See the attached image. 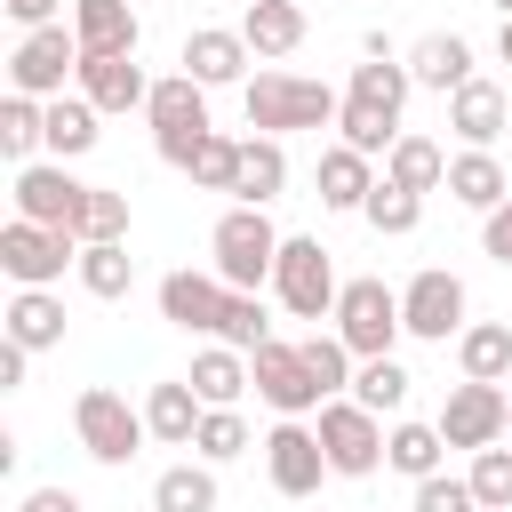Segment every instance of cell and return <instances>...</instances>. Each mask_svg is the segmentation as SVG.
Listing matches in <instances>:
<instances>
[{"mask_svg": "<svg viewBox=\"0 0 512 512\" xmlns=\"http://www.w3.org/2000/svg\"><path fill=\"white\" fill-rule=\"evenodd\" d=\"M240 104H248V128H256V136L336 128V112H344V96H336L328 80H304V72H256V80L240 88Z\"/></svg>", "mask_w": 512, "mask_h": 512, "instance_id": "cell-1", "label": "cell"}, {"mask_svg": "<svg viewBox=\"0 0 512 512\" xmlns=\"http://www.w3.org/2000/svg\"><path fill=\"white\" fill-rule=\"evenodd\" d=\"M280 240H288V232H272L264 208H224L216 232H208V256H216L208 272H216L224 288H248V296H256V288L272 280V264H280Z\"/></svg>", "mask_w": 512, "mask_h": 512, "instance_id": "cell-2", "label": "cell"}, {"mask_svg": "<svg viewBox=\"0 0 512 512\" xmlns=\"http://www.w3.org/2000/svg\"><path fill=\"white\" fill-rule=\"evenodd\" d=\"M144 120H152V152H160L168 168H192V152L216 136V128H208V88H200L192 72H168V80H152V104H144Z\"/></svg>", "mask_w": 512, "mask_h": 512, "instance_id": "cell-3", "label": "cell"}, {"mask_svg": "<svg viewBox=\"0 0 512 512\" xmlns=\"http://www.w3.org/2000/svg\"><path fill=\"white\" fill-rule=\"evenodd\" d=\"M272 296H280V312H288V320H336L344 280H336V264H328V248H320L312 232H288V240H280Z\"/></svg>", "mask_w": 512, "mask_h": 512, "instance_id": "cell-4", "label": "cell"}, {"mask_svg": "<svg viewBox=\"0 0 512 512\" xmlns=\"http://www.w3.org/2000/svg\"><path fill=\"white\" fill-rule=\"evenodd\" d=\"M336 336H344L352 360H392V344L408 336L400 288H384V280H344V296H336Z\"/></svg>", "mask_w": 512, "mask_h": 512, "instance_id": "cell-5", "label": "cell"}, {"mask_svg": "<svg viewBox=\"0 0 512 512\" xmlns=\"http://www.w3.org/2000/svg\"><path fill=\"white\" fill-rule=\"evenodd\" d=\"M72 432H80V448H88L96 464H128V456L152 440L144 408H128V392H112V384H88V392L72 400Z\"/></svg>", "mask_w": 512, "mask_h": 512, "instance_id": "cell-6", "label": "cell"}, {"mask_svg": "<svg viewBox=\"0 0 512 512\" xmlns=\"http://www.w3.org/2000/svg\"><path fill=\"white\" fill-rule=\"evenodd\" d=\"M64 80H80V40H72V24H40V32H24L16 56H8V96L56 104Z\"/></svg>", "mask_w": 512, "mask_h": 512, "instance_id": "cell-7", "label": "cell"}, {"mask_svg": "<svg viewBox=\"0 0 512 512\" xmlns=\"http://www.w3.org/2000/svg\"><path fill=\"white\" fill-rule=\"evenodd\" d=\"M64 264H80V240H72V232H56V224H24V216L0 224V272H8L16 288H56Z\"/></svg>", "mask_w": 512, "mask_h": 512, "instance_id": "cell-8", "label": "cell"}, {"mask_svg": "<svg viewBox=\"0 0 512 512\" xmlns=\"http://www.w3.org/2000/svg\"><path fill=\"white\" fill-rule=\"evenodd\" d=\"M472 296H464V280L448 272V264H424L408 288H400V320H408V336L416 344H448V336H464L472 320Z\"/></svg>", "mask_w": 512, "mask_h": 512, "instance_id": "cell-9", "label": "cell"}, {"mask_svg": "<svg viewBox=\"0 0 512 512\" xmlns=\"http://www.w3.org/2000/svg\"><path fill=\"white\" fill-rule=\"evenodd\" d=\"M248 376H256V400H264L272 416H320V408H328L304 344H280V336H272L264 352H248Z\"/></svg>", "mask_w": 512, "mask_h": 512, "instance_id": "cell-10", "label": "cell"}, {"mask_svg": "<svg viewBox=\"0 0 512 512\" xmlns=\"http://www.w3.org/2000/svg\"><path fill=\"white\" fill-rule=\"evenodd\" d=\"M312 432H320V448H328V472H336V480H368V472L384 464V416H368L352 392H344V400H328Z\"/></svg>", "mask_w": 512, "mask_h": 512, "instance_id": "cell-11", "label": "cell"}, {"mask_svg": "<svg viewBox=\"0 0 512 512\" xmlns=\"http://www.w3.org/2000/svg\"><path fill=\"white\" fill-rule=\"evenodd\" d=\"M8 200H16V216H24V224H56V232H72V240H80V208H88V184H80L64 160H32V168H16Z\"/></svg>", "mask_w": 512, "mask_h": 512, "instance_id": "cell-12", "label": "cell"}, {"mask_svg": "<svg viewBox=\"0 0 512 512\" xmlns=\"http://www.w3.org/2000/svg\"><path fill=\"white\" fill-rule=\"evenodd\" d=\"M264 480H272L280 496H320V480H336V472H328V448H320V432H312L304 416H280V424L264 432Z\"/></svg>", "mask_w": 512, "mask_h": 512, "instance_id": "cell-13", "label": "cell"}, {"mask_svg": "<svg viewBox=\"0 0 512 512\" xmlns=\"http://www.w3.org/2000/svg\"><path fill=\"white\" fill-rule=\"evenodd\" d=\"M440 440L448 448H496L504 440V384H456L448 408H440Z\"/></svg>", "mask_w": 512, "mask_h": 512, "instance_id": "cell-14", "label": "cell"}, {"mask_svg": "<svg viewBox=\"0 0 512 512\" xmlns=\"http://www.w3.org/2000/svg\"><path fill=\"white\" fill-rule=\"evenodd\" d=\"M224 280L216 272H168L160 280V320L168 328H184V336H216L224 328Z\"/></svg>", "mask_w": 512, "mask_h": 512, "instance_id": "cell-15", "label": "cell"}, {"mask_svg": "<svg viewBox=\"0 0 512 512\" xmlns=\"http://www.w3.org/2000/svg\"><path fill=\"white\" fill-rule=\"evenodd\" d=\"M72 40H80V56H136L144 16L128 0H72Z\"/></svg>", "mask_w": 512, "mask_h": 512, "instance_id": "cell-16", "label": "cell"}, {"mask_svg": "<svg viewBox=\"0 0 512 512\" xmlns=\"http://www.w3.org/2000/svg\"><path fill=\"white\" fill-rule=\"evenodd\" d=\"M184 72L200 80V88H248V40L240 32H224V24H192L184 32Z\"/></svg>", "mask_w": 512, "mask_h": 512, "instance_id": "cell-17", "label": "cell"}, {"mask_svg": "<svg viewBox=\"0 0 512 512\" xmlns=\"http://www.w3.org/2000/svg\"><path fill=\"white\" fill-rule=\"evenodd\" d=\"M80 96L96 112H144L152 104V80L136 56H80Z\"/></svg>", "mask_w": 512, "mask_h": 512, "instance_id": "cell-18", "label": "cell"}, {"mask_svg": "<svg viewBox=\"0 0 512 512\" xmlns=\"http://www.w3.org/2000/svg\"><path fill=\"white\" fill-rule=\"evenodd\" d=\"M448 128L464 136V152H488V144L512 128V96H504L496 80H464V88L448 96Z\"/></svg>", "mask_w": 512, "mask_h": 512, "instance_id": "cell-19", "label": "cell"}, {"mask_svg": "<svg viewBox=\"0 0 512 512\" xmlns=\"http://www.w3.org/2000/svg\"><path fill=\"white\" fill-rule=\"evenodd\" d=\"M408 80L432 88V96H456L464 80H480V72H472V40H464V32H424V40L408 48Z\"/></svg>", "mask_w": 512, "mask_h": 512, "instance_id": "cell-20", "label": "cell"}, {"mask_svg": "<svg viewBox=\"0 0 512 512\" xmlns=\"http://www.w3.org/2000/svg\"><path fill=\"white\" fill-rule=\"evenodd\" d=\"M312 184H320V208L360 216V208H368V192H376V160H368V152H352V144H328V152H320V168H312Z\"/></svg>", "mask_w": 512, "mask_h": 512, "instance_id": "cell-21", "label": "cell"}, {"mask_svg": "<svg viewBox=\"0 0 512 512\" xmlns=\"http://www.w3.org/2000/svg\"><path fill=\"white\" fill-rule=\"evenodd\" d=\"M200 416H208V400L192 392V376H160V384L144 392V424H152V440H160V448H192Z\"/></svg>", "mask_w": 512, "mask_h": 512, "instance_id": "cell-22", "label": "cell"}, {"mask_svg": "<svg viewBox=\"0 0 512 512\" xmlns=\"http://www.w3.org/2000/svg\"><path fill=\"white\" fill-rule=\"evenodd\" d=\"M0 328H8V344H24V352H56V344H64V296H56V288H16L8 312H0Z\"/></svg>", "mask_w": 512, "mask_h": 512, "instance_id": "cell-23", "label": "cell"}, {"mask_svg": "<svg viewBox=\"0 0 512 512\" xmlns=\"http://www.w3.org/2000/svg\"><path fill=\"white\" fill-rule=\"evenodd\" d=\"M240 40H248L256 64H280V56L304 48V8L296 0H256V8H240Z\"/></svg>", "mask_w": 512, "mask_h": 512, "instance_id": "cell-24", "label": "cell"}, {"mask_svg": "<svg viewBox=\"0 0 512 512\" xmlns=\"http://www.w3.org/2000/svg\"><path fill=\"white\" fill-rule=\"evenodd\" d=\"M288 192V152L280 136H240V184H232V208H272Z\"/></svg>", "mask_w": 512, "mask_h": 512, "instance_id": "cell-25", "label": "cell"}, {"mask_svg": "<svg viewBox=\"0 0 512 512\" xmlns=\"http://www.w3.org/2000/svg\"><path fill=\"white\" fill-rule=\"evenodd\" d=\"M456 368L464 384H512V320H472L456 336Z\"/></svg>", "mask_w": 512, "mask_h": 512, "instance_id": "cell-26", "label": "cell"}, {"mask_svg": "<svg viewBox=\"0 0 512 512\" xmlns=\"http://www.w3.org/2000/svg\"><path fill=\"white\" fill-rule=\"evenodd\" d=\"M448 200H456V208H480V216L504 208V200H512L504 160H496V152H456V160H448Z\"/></svg>", "mask_w": 512, "mask_h": 512, "instance_id": "cell-27", "label": "cell"}, {"mask_svg": "<svg viewBox=\"0 0 512 512\" xmlns=\"http://www.w3.org/2000/svg\"><path fill=\"white\" fill-rule=\"evenodd\" d=\"M384 184H400V192H448V152L432 144V136H400L392 152H384Z\"/></svg>", "mask_w": 512, "mask_h": 512, "instance_id": "cell-28", "label": "cell"}, {"mask_svg": "<svg viewBox=\"0 0 512 512\" xmlns=\"http://www.w3.org/2000/svg\"><path fill=\"white\" fill-rule=\"evenodd\" d=\"M248 384H256V376H248V352H232V344H200V352H192V392H200L208 408H240Z\"/></svg>", "mask_w": 512, "mask_h": 512, "instance_id": "cell-29", "label": "cell"}, {"mask_svg": "<svg viewBox=\"0 0 512 512\" xmlns=\"http://www.w3.org/2000/svg\"><path fill=\"white\" fill-rule=\"evenodd\" d=\"M400 136H408V128H400V112H384V104H360V96H344V112H336V144H352V152L384 160V152H392Z\"/></svg>", "mask_w": 512, "mask_h": 512, "instance_id": "cell-30", "label": "cell"}, {"mask_svg": "<svg viewBox=\"0 0 512 512\" xmlns=\"http://www.w3.org/2000/svg\"><path fill=\"white\" fill-rule=\"evenodd\" d=\"M96 120H104V112H96L80 88L56 96V104H48V160H80V152H96V136H104Z\"/></svg>", "mask_w": 512, "mask_h": 512, "instance_id": "cell-31", "label": "cell"}, {"mask_svg": "<svg viewBox=\"0 0 512 512\" xmlns=\"http://www.w3.org/2000/svg\"><path fill=\"white\" fill-rule=\"evenodd\" d=\"M80 288L88 296H104V304H120L128 288H136V256H128V240H96V248H80Z\"/></svg>", "mask_w": 512, "mask_h": 512, "instance_id": "cell-32", "label": "cell"}, {"mask_svg": "<svg viewBox=\"0 0 512 512\" xmlns=\"http://www.w3.org/2000/svg\"><path fill=\"white\" fill-rule=\"evenodd\" d=\"M440 456H448L440 424H392V432H384V464H392L400 480H432Z\"/></svg>", "mask_w": 512, "mask_h": 512, "instance_id": "cell-33", "label": "cell"}, {"mask_svg": "<svg viewBox=\"0 0 512 512\" xmlns=\"http://www.w3.org/2000/svg\"><path fill=\"white\" fill-rule=\"evenodd\" d=\"M0 152H8L16 168H32V160L48 152V104H32V96H8V104H0Z\"/></svg>", "mask_w": 512, "mask_h": 512, "instance_id": "cell-34", "label": "cell"}, {"mask_svg": "<svg viewBox=\"0 0 512 512\" xmlns=\"http://www.w3.org/2000/svg\"><path fill=\"white\" fill-rule=\"evenodd\" d=\"M152 512H216V464H168L152 480Z\"/></svg>", "mask_w": 512, "mask_h": 512, "instance_id": "cell-35", "label": "cell"}, {"mask_svg": "<svg viewBox=\"0 0 512 512\" xmlns=\"http://www.w3.org/2000/svg\"><path fill=\"white\" fill-rule=\"evenodd\" d=\"M408 56H368V64H352V88L344 96H360V104H384V112H400L408 104Z\"/></svg>", "mask_w": 512, "mask_h": 512, "instance_id": "cell-36", "label": "cell"}, {"mask_svg": "<svg viewBox=\"0 0 512 512\" xmlns=\"http://www.w3.org/2000/svg\"><path fill=\"white\" fill-rule=\"evenodd\" d=\"M216 344H232V352H264V344H272V312H264V296L232 288V296H224V328H216Z\"/></svg>", "mask_w": 512, "mask_h": 512, "instance_id": "cell-37", "label": "cell"}, {"mask_svg": "<svg viewBox=\"0 0 512 512\" xmlns=\"http://www.w3.org/2000/svg\"><path fill=\"white\" fill-rule=\"evenodd\" d=\"M408 384H416V376H408L400 360H360V368H352V400H360L368 416H392V408L408 400Z\"/></svg>", "mask_w": 512, "mask_h": 512, "instance_id": "cell-38", "label": "cell"}, {"mask_svg": "<svg viewBox=\"0 0 512 512\" xmlns=\"http://www.w3.org/2000/svg\"><path fill=\"white\" fill-rule=\"evenodd\" d=\"M240 448H264V440H248V416H240V408H208L200 432H192V456H200V464H232Z\"/></svg>", "mask_w": 512, "mask_h": 512, "instance_id": "cell-39", "label": "cell"}, {"mask_svg": "<svg viewBox=\"0 0 512 512\" xmlns=\"http://www.w3.org/2000/svg\"><path fill=\"white\" fill-rule=\"evenodd\" d=\"M360 216H368V232H384V240H400V232H416V224H424V200L376 176V192H368V208H360Z\"/></svg>", "mask_w": 512, "mask_h": 512, "instance_id": "cell-40", "label": "cell"}, {"mask_svg": "<svg viewBox=\"0 0 512 512\" xmlns=\"http://www.w3.org/2000/svg\"><path fill=\"white\" fill-rule=\"evenodd\" d=\"M304 360H312V376H320V392H328V400H344V392H352V368H360V360L344 352V336H336V328H312V336H304Z\"/></svg>", "mask_w": 512, "mask_h": 512, "instance_id": "cell-41", "label": "cell"}, {"mask_svg": "<svg viewBox=\"0 0 512 512\" xmlns=\"http://www.w3.org/2000/svg\"><path fill=\"white\" fill-rule=\"evenodd\" d=\"M184 176H192L200 192H232V184H240V136H224V128H216V136L192 152V168H184Z\"/></svg>", "mask_w": 512, "mask_h": 512, "instance_id": "cell-42", "label": "cell"}, {"mask_svg": "<svg viewBox=\"0 0 512 512\" xmlns=\"http://www.w3.org/2000/svg\"><path fill=\"white\" fill-rule=\"evenodd\" d=\"M96 240H128V192L112 184H88V208H80V248Z\"/></svg>", "mask_w": 512, "mask_h": 512, "instance_id": "cell-43", "label": "cell"}, {"mask_svg": "<svg viewBox=\"0 0 512 512\" xmlns=\"http://www.w3.org/2000/svg\"><path fill=\"white\" fill-rule=\"evenodd\" d=\"M464 480H472L480 512H512V448H504V440H496V448H480Z\"/></svg>", "mask_w": 512, "mask_h": 512, "instance_id": "cell-44", "label": "cell"}, {"mask_svg": "<svg viewBox=\"0 0 512 512\" xmlns=\"http://www.w3.org/2000/svg\"><path fill=\"white\" fill-rule=\"evenodd\" d=\"M408 512H480V496H472V480L432 472V480H416V504H408Z\"/></svg>", "mask_w": 512, "mask_h": 512, "instance_id": "cell-45", "label": "cell"}, {"mask_svg": "<svg viewBox=\"0 0 512 512\" xmlns=\"http://www.w3.org/2000/svg\"><path fill=\"white\" fill-rule=\"evenodd\" d=\"M480 256H488V264H504V272H512V200H504V208H488V216H480Z\"/></svg>", "mask_w": 512, "mask_h": 512, "instance_id": "cell-46", "label": "cell"}, {"mask_svg": "<svg viewBox=\"0 0 512 512\" xmlns=\"http://www.w3.org/2000/svg\"><path fill=\"white\" fill-rule=\"evenodd\" d=\"M16 512H88V504H80L72 488H24V504H16Z\"/></svg>", "mask_w": 512, "mask_h": 512, "instance_id": "cell-47", "label": "cell"}, {"mask_svg": "<svg viewBox=\"0 0 512 512\" xmlns=\"http://www.w3.org/2000/svg\"><path fill=\"white\" fill-rule=\"evenodd\" d=\"M0 8H8L24 32H40V24H56V8H64V0H0Z\"/></svg>", "mask_w": 512, "mask_h": 512, "instance_id": "cell-48", "label": "cell"}, {"mask_svg": "<svg viewBox=\"0 0 512 512\" xmlns=\"http://www.w3.org/2000/svg\"><path fill=\"white\" fill-rule=\"evenodd\" d=\"M24 368H32V352L0 336V392H16V384H24Z\"/></svg>", "mask_w": 512, "mask_h": 512, "instance_id": "cell-49", "label": "cell"}, {"mask_svg": "<svg viewBox=\"0 0 512 512\" xmlns=\"http://www.w3.org/2000/svg\"><path fill=\"white\" fill-rule=\"evenodd\" d=\"M496 56H504V64H512V16H504V32H496Z\"/></svg>", "mask_w": 512, "mask_h": 512, "instance_id": "cell-50", "label": "cell"}, {"mask_svg": "<svg viewBox=\"0 0 512 512\" xmlns=\"http://www.w3.org/2000/svg\"><path fill=\"white\" fill-rule=\"evenodd\" d=\"M504 440H512V384H504Z\"/></svg>", "mask_w": 512, "mask_h": 512, "instance_id": "cell-51", "label": "cell"}, {"mask_svg": "<svg viewBox=\"0 0 512 512\" xmlns=\"http://www.w3.org/2000/svg\"><path fill=\"white\" fill-rule=\"evenodd\" d=\"M496 8H504V16H512V0H496Z\"/></svg>", "mask_w": 512, "mask_h": 512, "instance_id": "cell-52", "label": "cell"}, {"mask_svg": "<svg viewBox=\"0 0 512 512\" xmlns=\"http://www.w3.org/2000/svg\"><path fill=\"white\" fill-rule=\"evenodd\" d=\"M240 8H256V0H240Z\"/></svg>", "mask_w": 512, "mask_h": 512, "instance_id": "cell-53", "label": "cell"}]
</instances>
